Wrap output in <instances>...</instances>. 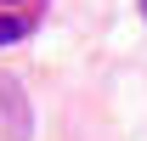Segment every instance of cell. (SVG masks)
Masks as SVG:
<instances>
[{
	"instance_id": "cell-1",
	"label": "cell",
	"mask_w": 147,
	"mask_h": 141,
	"mask_svg": "<svg viewBox=\"0 0 147 141\" xmlns=\"http://www.w3.org/2000/svg\"><path fill=\"white\" fill-rule=\"evenodd\" d=\"M0 119L11 130V141H34V119H28V102H23V85L6 73L0 79Z\"/></svg>"
},
{
	"instance_id": "cell-2",
	"label": "cell",
	"mask_w": 147,
	"mask_h": 141,
	"mask_svg": "<svg viewBox=\"0 0 147 141\" xmlns=\"http://www.w3.org/2000/svg\"><path fill=\"white\" fill-rule=\"evenodd\" d=\"M28 28H34L28 17H0V45H11V40H23Z\"/></svg>"
},
{
	"instance_id": "cell-3",
	"label": "cell",
	"mask_w": 147,
	"mask_h": 141,
	"mask_svg": "<svg viewBox=\"0 0 147 141\" xmlns=\"http://www.w3.org/2000/svg\"><path fill=\"white\" fill-rule=\"evenodd\" d=\"M142 17H147V0H142Z\"/></svg>"
}]
</instances>
